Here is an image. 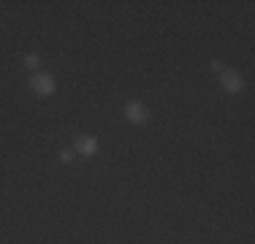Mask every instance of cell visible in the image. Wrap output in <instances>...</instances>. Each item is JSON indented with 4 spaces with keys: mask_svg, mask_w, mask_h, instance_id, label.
<instances>
[{
    "mask_svg": "<svg viewBox=\"0 0 255 244\" xmlns=\"http://www.w3.org/2000/svg\"><path fill=\"white\" fill-rule=\"evenodd\" d=\"M76 149L82 152L84 157H90V155H95V149H98V141H95V138H79Z\"/></svg>",
    "mask_w": 255,
    "mask_h": 244,
    "instance_id": "4",
    "label": "cell"
},
{
    "mask_svg": "<svg viewBox=\"0 0 255 244\" xmlns=\"http://www.w3.org/2000/svg\"><path fill=\"white\" fill-rule=\"evenodd\" d=\"M30 87H33V93H38V95H52L54 93V79L46 76V73H35V76L30 79Z\"/></svg>",
    "mask_w": 255,
    "mask_h": 244,
    "instance_id": "1",
    "label": "cell"
},
{
    "mask_svg": "<svg viewBox=\"0 0 255 244\" xmlns=\"http://www.w3.org/2000/svg\"><path fill=\"white\" fill-rule=\"evenodd\" d=\"M25 65H27V68H38V65H41V60L35 57V54H30V57L25 60Z\"/></svg>",
    "mask_w": 255,
    "mask_h": 244,
    "instance_id": "5",
    "label": "cell"
},
{
    "mask_svg": "<svg viewBox=\"0 0 255 244\" xmlns=\"http://www.w3.org/2000/svg\"><path fill=\"white\" fill-rule=\"evenodd\" d=\"M223 87L228 90V93H239L242 90V76L234 71H223Z\"/></svg>",
    "mask_w": 255,
    "mask_h": 244,
    "instance_id": "3",
    "label": "cell"
},
{
    "mask_svg": "<svg viewBox=\"0 0 255 244\" xmlns=\"http://www.w3.org/2000/svg\"><path fill=\"white\" fill-rule=\"evenodd\" d=\"M125 114H128V120H130V122H138V125L147 120V109H144L141 103H128V106H125Z\"/></svg>",
    "mask_w": 255,
    "mask_h": 244,
    "instance_id": "2",
    "label": "cell"
}]
</instances>
